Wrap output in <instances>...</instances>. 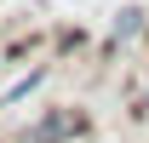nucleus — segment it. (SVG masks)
<instances>
[{
    "instance_id": "nucleus-1",
    "label": "nucleus",
    "mask_w": 149,
    "mask_h": 143,
    "mask_svg": "<svg viewBox=\"0 0 149 143\" xmlns=\"http://www.w3.org/2000/svg\"><path fill=\"white\" fill-rule=\"evenodd\" d=\"M74 132H80V115H74V109H52L40 126L23 132V143H57V137H74Z\"/></svg>"
},
{
    "instance_id": "nucleus-2",
    "label": "nucleus",
    "mask_w": 149,
    "mask_h": 143,
    "mask_svg": "<svg viewBox=\"0 0 149 143\" xmlns=\"http://www.w3.org/2000/svg\"><path fill=\"white\" fill-rule=\"evenodd\" d=\"M138 29H143V12H138V6H126V12L115 17V40H132Z\"/></svg>"
}]
</instances>
